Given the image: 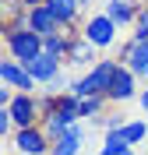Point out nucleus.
Here are the masks:
<instances>
[{
  "label": "nucleus",
  "instance_id": "obj_25",
  "mask_svg": "<svg viewBox=\"0 0 148 155\" xmlns=\"http://www.w3.org/2000/svg\"><path fill=\"white\" fill-rule=\"evenodd\" d=\"M145 7H148V0H145Z\"/></svg>",
  "mask_w": 148,
  "mask_h": 155
},
{
  "label": "nucleus",
  "instance_id": "obj_17",
  "mask_svg": "<svg viewBox=\"0 0 148 155\" xmlns=\"http://www.w3.org/2000/svg\"><path fill=\"white\" fill-rule=\"evenodd\" d=\"M109 102V95H85L78 99V109H81V120H92V116H99V109Z\"/></svg>",
  "mask_w": 148,
  "mask_h": 155
},
{
  "label": "nucleus",
  "instance_id": "obj_22",
  "mask_svg": "<svg viewBox=\"0 0 148 155\" xmlns=\"http://www.w3.org/2000/svg\"><path fill=\"white\" fill-rule=\"evenodd\" d=\"M138 106L148 113V88H145V92H138Z\"/></svg>",
  "mask_w": 148,
  "mask_h": 155
},
{
  "label": "nucleus",
  "instance_id": "obj_8",
  "mask_svg": "<svg viewBox=\"0 0 148 155\" xmlns=\"http://www.w3.org/2000/svg\"><path fill=\"white\" fill-rule=\"evenodd\" d=\"M25 25H28V28H35L42 39H46V35H57V32L64 28V25L57 21V14L46 7V4H35V7L25 11Z\"/></svg>",
  "mask_w": 148,
  "mask_h": 155
},
{
  "label": "nucleus",
  "instance_id": "obj_6",
  "mask_svg": "<svg viewBox=\"0 0 148 155\" xmlns=\"http://www.w3.org/2000/svg\"><path fill=\"white\" fill-rule=\"evenodd\" d=\"M0 81L11 85L14 92H35V85H39V81L32 78V71L25 67L21 60H14V57H11V60H0Z\"/></svg>",
  "mask_w": 148,
  "mask_h": 155
},
{
  "label": "nucleus",
  "instance_id": "obj_9",
  "mask_svg": "<svg viewBox=\"0 0 148 155\" xmlns=\"http://www.w3.org/2000/svg\"><path fill=\"white\" fill-rule=\"evenodd\" d=\"M120 60L138 78H148V39H130L123 46V53H120Z\"/></svg>",
  "mask_w": 148,
  "mask_h": 155
},
{
  "label": "nucleus",
  "instance_id": "obj_15",
  "mask_svg": "<svg viewBox=\"0 0 148 155\" xmlns=\"http://www.w3.org/2000/svg\"><path fill=\"white\" fill-rule=\"evenodd\" d=\"M99 155H134V145H130V141H123V137H120V130H109L106 141H102V148H99Z\"/></svg>",
  "mask_w": 148,
  "mask_h": 155
},
{
  "label": "nucleus",
  "instance_id": "obj_12",
  "mask_svg": "<svg viewBox=\"0 0 148 155\" xmlns=\"http://www.w3.org/2000/svg\"><path fill=\"white\" fill-rule=\"evenodd\" d=\"M25 67L32 71V78H35L39 85H46L49 78H53V74L60 71V57H53V53H46V49H42L39 57H32L28 64H25Z\"/></svg>",
  "mask_w": 148,
  "mask_h": 155
},
{
  "label": "nucleus",
  "instance_id": "obj_3",
  "mask_svg": "<svg viewBox=\"0 0 148 155\" xmlns=\"http://www.w3.org/2000/svg\"><path fill=\"white\" fill-rule=\"evenodd\" d=\"M53 148V137L42 130V127H18L14 130V152L18 155H49Z\"/></svg>",
  "mask_w": 148,
  "mask_h": 155
},
{
  "label": "nucleus",
  "instance_id": "obj_19",
  "mask_svg": "<svg viewBox=\"0 0 148 155\" xmlns=\"http://www.w3.org/2000/svg\"><path fill=\"white\" fill-rule=\"evenodd\" d=\"M64 88L71 92V85H67V74H64V71H57V74H53V78L46 81V92H49V95H60Z\"/></svg>",
  "mask_w": 148,
  "mask_h": 155
},
{
  "label": "nucleus",
  "instance_id": "obj_20",
  "mask_svg": "<svg viewBox=\"0 0 148 155\" xmlns=\"http://www.w3.org/2000/svg\"><path fill=\"white\" fill-rule=\"evenodd\" d=\"M134 39H148V7L138 11V18H134Z\"/></svg>",
  "mask_w": 148,
  "mask_h": 155
},
{
  "label": "nucleus",
  "instance_id": "obj_11",
  "mask_svg": "<svg viewBox=\"0 0 148 155\" xmlns=\"http://www.w3.org/2000/svg\"><path fill=\"white\" fill-rule=\"evenodd\" d=\"M95 42L85 35H74L71 39V49H67V64H74V67H88V64H99L95 60Z\"/></svg>",
  "mask_w": 148,
  "mask_h": 155
},
{
  "label": "nucleus",
  "instance_id": "obj_13",
  "mask_svg": "<svg viewBox=\"0 0 148 155\" xmlns=\"http://www.w3.org/2000/svg\"><path fill=\"white\" fill-rule=\"evenodd\" d=\"M106 14L123 28V25H130V21L138 18V4L134 0H106Z\"/></svg>",
  "mask_w": 148,
  "mask_h": 155
},
{
  "label": "nucleus",
  "instance_id": "obj_24",
  "mask_svg": "<svg viewBox=\"0 0 148 155\" xmlns=\"http://www.w3.org/2000/svg\"><path fill=\"white\" fill-rule=\"evenodd\" d=\"M78 4H81V7H88V4H92V0H78Z\"/></svg>",
  "mask_w": 148,
  "mask_h": 155
},
{
  "label": "nucleus",
  "instance_id": "obj_21",
  "mask_svg": "<svg viewBox=\"0 0 148 155\" xmlns=\"http://www.w3.org/2000/svg\"><path fill=\"white\" fill-rule=\"evenodd\" d=\"M120 127H123V120H120V116H109V120H106V134H109V130H120Z\"/></svg>",
  "mask_w": 148,
  "mask_h": 155
},
{
  "label": "nucleus",
  "instance_id": "obj_10",
  "mask_svg": "<svg viewBox=\"0 0 148 155\" xmlns=\"http://www.w3.org/2000/svg\"><path fill=\"white\" fill-rule=\"evenodd\" d=\"M81 145H85V124H71L64 134L53 141V148H49V155H78L81 152Z\"/></svg>",
  "mask_w": 148,
  "mask_h": 155
},
{
  "label": "nucleus",
  "instance_id": "obj_4",
  "mask_svg": "<svg viewBox=\"0 0 148 155\" xmlns=\"http://www.w3.org/2000/svg\"><path fill=\"white\" fill-rule=\"evenodd\" d=\"M11 116H14V127H32L42 116V102L35 99V92H14L7 102Z\"/></svg>",
  "mask_w": 148,
  "mask_h": 155
},
{
  "label": "nucleus",
  "instance_id": "obj_16",
  "mask_svg": "<svg viewBox=\"0 0 148 155\" xmlns=\"http://www.w3.org/2000/svg\"><path fill=\"white\" fill-rule=\"evenodd\" d=\"M120 137L130 141V145L145 141V137H148V120H130V124H123V127H120Z\"/></svg>",
  "mask_w": 148,
  "mask_h": 155
},
{
  "label": "nucleus",
  "instance_id": "obj_5",
  "mask_svg": "<svg viewBox=\"0 0 148 155\" xmlns=\"http://www.w3.org/2000/svg\"><path fill=\"white\" fill-rule=\"evenodd\" d=\"M117 28H120V25L109 18L106 11H102V14H92V18L85 21L81 35H85V39H92L99 49H106V46H113V42H117Z\"/></svg>",
  "mask_w": 148,
  "mask_h": 155
},
{
  "label": "nucleus",
  "instance_id": "obj_14",
  "mask_svg": "<svg viewBox=\"0 0 148 155\" xmlns=\"http://www.w3.org/2000/svg\"><path fill=\"white\" fill-rule=\"evenodd\" d=\"M42 4H46V7L57 14V21H60V25H71V21L78 18V11H81V4H78V0H42Z\"/></svg>",
  "mask_w": 148,
  "mask_h": 155
},
{
  "label": "nucleus",
  "instance_id": "obj_2",
  "mask_svg": "<svg viewBox=\"0 0 148 155\" xmlns=\"http://www.w3.org/2000/svg\"><path fill=\"white\" fill-rule=\"evenodd\" d=\"M4 46H7V53L14 60H21V64H28L32 57H39L42 53V35L35 28H28V25H11L7 35H4Z\"/></svg>",
  "mask_w": 148,
  "mask_h": 155
},
{
  "label": "nucleus",
  "instance_id": "obj_7",
  "mask_svg": "<svg viewBox=\"0 0 148 155\" xmlns=\"http://www.w3.org/2000/svg\"><path fill=\"white\" fill-rule=\"evenodd\" d=\"M134 71L127 67V64H120L117 71H113V81H109V102H127V99H138V85H134Z\"/></svg>",
  "mask_w": 148,
  "mask_h": 155
},
{
  "label": "nucleus",
  "instance_id": "obj_1",
  "mask_svg": "<svg viewBox=\"0 0 148 155\" xmlns=\"http://www.w3.org/2000/svg\"><path fill=\"white\" fill-rule=\"evenodd\" d=\"M117 67H120L117 60H99V64H92V67L71 85V95H78V99H85V95H106Z\"/></svg>",
  "mask_w": 148,
  "mask_h": 155
},
{
  "label": "nucleus",
  "instance_id": "obj_23",
  "mask_svg": "<svg viewBox=\"0 0 148 155\" xmlns=\"http://www.w3.org/2000/svg\"><path fill=\"white\" fill-rule=\"evenodd\" d=\"M4 4H7V0H4ZM14 4H18V7H25V11H28V7H35V4H42V0H14Z\"/></svg>",
  "mask_w": 148,
  "mask_h": 155
},
{
  "label": "nucleus",
  "instance_id": "obj_18",
  "mask_svg": "<svg viewBox=\"0 0 148 155\" xmlns=\"http://www.w3.org/2000/svg\"><path fill=\"white\" fill-rule=\"evenodd\" d=\"M42 49H46V53H53V57H60V60H67V49H71V39L67 35H46L42 39Z\"/></svg>",
  "mask_w": 148,
  "mask_h": 155
}]
</instances>
